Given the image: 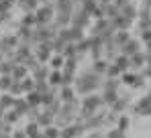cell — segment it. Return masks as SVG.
Listing matches in <instances>:
<instances>
[{"label":"cell","instance_id":"9a60e30c","mask_svg":"<svg viewBox=\"0 0 151 138\" xmlns=\"http://www.w3.org/2000/svg\"><path fill=\"white\" fill-rule=\"evenodd\" d=\"M80 8L92 16V12L98 8V0H82V6H80Z\"/></svg>","mask_w":151,"mask_h":138},{"label":"cell","instance_id":"4fadbf2b","mask_svg":"<svg viewBox=\"0 0 151 138\" xmlns=\"http://www.w3.org/2000/svg\"><path fill=\"white\" fill-rule=\"evenodd\" d=\"M25 100L29 102V106H35V108H39L41 106V93L39 92H29V93H25Z\"/></svg>","mask_w":151,"mask_h":138},{"label":"cell","instance_id":"d6986e66","mask_svg":"<svg viewBox=\"0 0 151 138\" xmlns=\"http://www.w3.org/2000/svg\"><path fill=\"white\" fill-rule=\"evenodd\" d=\"M12 75H0V92H8L12 85Z\"/></svg>","mask_w":151,"mask_h":138},{"label":"cell","instance_id":"8992f818","mask_svg":"<svg viewBox=\"0 0 151 138\" xmlns=\"http://www.w3.org/2000/svg\"><path fill=\"white\" fill-rule=\"evenodd\" d=\"M139 47H141V43L137 41V39H129L125 45L121 47V55H127V57H131V55H135V53H139Z\"/></svg>","mask_w":151,"mask_h":138},{"label":"cell","instance_id":"8fae6325","mask_svg":"<svg viewBox=\"0 0 151 138\" xmlns=\"http://www.w3.org/2000/svg\"><path fill=\"white\" fill-rule=\"evenodd\" d=\"M129 39H131V33H129V31H116V33H114V37H112L114 45L119 47V49H121V47L125 45V43L129 41Z\"/></svg>","mask_w":151,"mask_h":138},{"label":"cell","instance_id":"5b68a950","mask_svg":"<svg viewBox=\"0 0 151 138\" xmlns=\"http://www.w3.org/2000/svg\"><path fill=\"white\" fill-rule=\"evenodd\" d=\"M35 122H37L41 128H49V126H53V124H55V116L49 114L47 110H43V112H39V114H37Z\"/></svg>","mask_w":151,"mask_h":138},{"label":"cell","instance_id":"ffe728a7","mask_svg":"<svg viewBox=\"0 0 151 138\" xmlns=\"http://www.w3.org/2000/svg\"><path fill=\"white\" fill-rule=\"evenodd\" d=\"M17 0H0V14H6V12H12Z\"/></svg>","mask_w":151,"mask_h":138},{"label":"cell","instance_id":"603a6c76","mask_svg":"<svg viewBox=\"0 0 151 138\" xmlns=\"http://www.w3.org/2000/svg\"><path fill=\"white\" fill-rule=\"evenodd\" d=\"M2 24H4V18H2V14H0V26H2Z\"/></svg>","mask_w":151,"mask_h":138},{"label":"cell","instance_id":"6da1fadb","mask_svg":"<svg viewBox=\"0 0 151 138\" xmlns=\"http://www.w3.org/2000/svg\"><path fill=\"white\" fill-rule=\"evenodd\" d=\"M102 106H104V102H102V95H98V93H88L82 100V110L88 114H96Z\"/></svg>","mask_w":151,"mask_h":138},{"label":"cell","instance_id":"52a82bcc","mask_svg":"<svg viewBox=\"0 0 151 138\" xmlns=\"http://www.w3.org/2000/svg\"><path fill=\"white\" fill-rule=\"evenodd\" d=\"M57 95H59V100H61V102H70V100H74L78 93H76V90L72 87V85H59Z\"/></svg>","mask_w":151,"mask_h":138},{"label":"cell","instance_id":"ba28073f","mask_svg":"<svg viewBox=\"0 0 151 138\" xmlns=\"http://www.w3.org/2000/svg\"><path fill=\"white\" fill-rule=\"evenodd\" d=\"M29 108H31V106H29V102H27L23 95H19V97L14 100V106H12V110H14V112H19L21 116H27V114H29Z\"/></svg>","mask_w":151,"mask_h":138},{"label":"cell","instance_id":"3957f363","mask_svg":"<svg viewBox=\"0 0 151 138\" xmlns=\"http://www.w3.org/2000/svg\"><path fill=\"white\" fill-rule=\"evenodd\" d=\"M129 61H131V69L133 71H137V69H143L147 65V53H135V55H131L129 57Z\"/></svg>","mask_w":151,"mask_h":138},{"label":"cell","instance_id":"e0dca14e","mask_svg":"<svg viewBox=\"0 0 151 138\" xmlns=\"http://www.w3.org/2000/svg\"><path fill=\"white\" fill-rule=\"evenodd\" d=\"M63 65H65V57H63V55H53L49 59L51 69H63Z\"/></svg>","mask_w":151,"mask_h":138},{"label":"cell","instance_id":"7c38bea8","mask_svg":"<svg viewBox=\"0 0 151 138\" xmlns=\"http://www.w3.org/2000/svg\"><path fill=\"white\" fill-rule=\"evenodd\" d=\"M14 95L12 93H8V92H2V95H0V106L4 108V110H10L12 106H14Z\"/></svg>","mask_w":151,"mask_h":138},{"label":"cell","instance_id":"7a4b0ae2","mask_svg":"<svg viewBox=\"0 0 151 138\" xmlns=\"http://www.w3.org/2000/svg\"><path fill=\"white\" fill-rule=\"evenodd\" d=\"M72 26H78V28H86V26H90V14L84 12L82 8L74 10V14H72Z\"/></svg>","mask_w":151,"mask_h":138},{"label":"cell","instance_id":"5bb4252c","mask_svg":"<svg viewBox=\"0 0 151 138\" xmlns=\"http://www.w3.org/2000/svg\"><path fill=\"white\" fill-rule=\"evenodd\" d=\"M10 75H12V79H19V81H21V79H25L27 75H29V69H27L25 65H14V69H12Z\"/></svg>","mask_w":151,"mask_h":138},{"label":"cell","instance_id":"44dd1931","mask_svg":"<svg viewBox=\"0 0 151 138\" xmlns=\"http://www.w3.org/2000/svg\"><path fill=\"white\" fill-rule=\"evenodd\" d=\"M0 138H12V134H0Z\"/></svg>","mask_w":151,"mask_h":138},{"label":"cell","instance_id":"30bf717a","mask_svg":"<svg viewBox=\"0 0 151 138\" xmlns=\"http://www.w3.org/2000/svg\"><path fill=\"white\" fill-rule=\"evenodd\" d=\"M121 14L125 16V18H129V21H133V18H137L139 16V10H137V4H133V2H129L125 8L121 10Z\"/></svg>","mask_w":151,"mask_h":138},{"label":"cell","instance_id":"ac0fdd59","mask_svg":"<svg viewBox=\"0 0 151 138\" xmlns=\"http://www.w3.org/2000/svg\"><path fill=\"white\" fill-rule=\"evenodd\" d=\"M43 134H45V138H59L61 136V128H57V126L53 124L49 128H43Z\"/></svg>","mask_w":151,"mask_h":138},{"label":"cell","instance_id":"7402d4cb","mask_svg":"<svg viewBox=\"0 0 151 138\" xmlns=\"http://www.w3.org/2000/svg\"><path fill=\"white\" fill-rule=\"evenodd\" d=\"M39 2H41V4H49L51 0H39Z\"/></svg>","mask_w":151,"mask_h":138},{"label":"cell","instance_id":"2e32d148","mask_svg":"<svg viewBox=\"0 0 151 138\" xmlns=\"http://www.w3.org/2000/svg\"><path fill=\"white\" fill-rule=\"evenodd\" d=\"M2 118H4V122H8V124H12V126H14V124H17V122H19L23 116L19 114V112H14V110L10 108L8 112H4V116H2Z\"/></svg>","mask_w":151,"mask_h":138},{"label":"cell","instance_id":"277c9868","mask_svg":"<svg viewBox=\"0 0 151 138\" xmlns=\"http://www.w3.org/2000/svg\"><path fill=\"white\" fill-rule=\"evenodd\" d=\"M51 73V67H47L45 63H39L35 69H31V77L35 79V81H41V79H47Z\"/></svg>","mask_w":151,"mask_h":138},{"label":"cell","instance_id":"9c48e42d","mask_svg":"<svg viewBox=\"0 0 151 138\" xmlns=\"http://www.w3.org/2000/svg\"><path fill=\"white\" fill-rule=\"evenodd\" d=\"M47 81H49L51 87H59V85L63 83V73H61V69H51Z\"/></svg>","mask_w":151,"mask_h":138}]
</instances>
